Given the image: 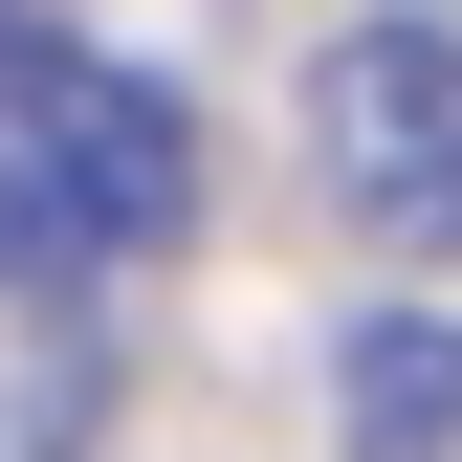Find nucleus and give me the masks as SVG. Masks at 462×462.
<instances>
[{"label":"nucleus","instance_id":"f257e3e1","mask_svg":"<svg viewBox=\"0 0 462 462\" xmlns=\"http://www.w3.org/2000/svg\"><path fill=\"white\" fill-rule=\"evenodd\" d=\"M177 220H199V133H177V88L88 67V44H0V286L154 264Z\"/></svg>","mask_w":462,"mask_h":462},{"label":"nucleus","instance_id":"f03ea898","mask_svg":"<svg viewBox=\"0 0 462 462\" xmlns=\"http://www.w3.org/2000/svg\"><path fill=\"white\" fill-rule=\"evenodd\" d=\"M309 177L374 220V243H462V23H353L309 67Z\"/></svg>","mask_w":462,"mask_h":462},{"label":"nucleus","instance_id":"7ed1b4c3","mask_svg":"<svg viewBox=\"0 0 462 462\" xmlns=\"http://www.w3.org/2000/svg\"><path fill=\"white\" fill-rule=\"evenodd\" d=\"M330 396H353V462H462V330L374 309L353 353H330Z\"/></svg>","mask_w":462,"mask_h":462},{"label":"nucleus","instance_id":"20e7f679","mask_svg":"<svg viewBox=\"0 0 462 462\" xmlns=\"http://www.w3.org/2000/svg\"><path fill=\"white\" fill-rule=\"evenodd\" d=\"M0 44H23V23H0Z\"/></svg>","mask_w":462,"mask_h":462}]
</instances>
